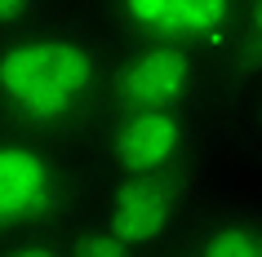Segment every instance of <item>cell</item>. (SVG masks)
<instances>
[{
    "instance_id": "8",
    "label": "cell",
    "mask_w": 262,
    "mask_h": 257,
    "mask_svg": "<svg viewBox=\"0 0 262 257\" xmlns=\"http://www.w3.org/2000/svg\"><path fill=\"white\" fill-rule=\"evenodd\" d=\"M222 58H227L231 76L240 80V89L262 80V0H240L235 5V22H231Z\"/></svg>"
},
{
    "instance_id": "7",
    "label": "cell",
    "mask_w": 262,
    "mask_h": 257,
    "mask_svg": "<svg viewBox=\"0 0 262 257\" xmlns=\"http://www.w3.org/2000/svg\"><path fill=\"white\" fill-rule=\"evenodd\" d=\"M182 253L187 257H262V204L205 200Z\"/></svg>"
},
{
    "instance_id": "9",
    "label": "cell",
    "mask_w": 262,
    "mask_h": 257,
    "mask_svg": "<svg viewBox=\"0 0 262 257\" xmlns=\"http://www.w3.org/2000/svg\"><path fill=\"white\" fill-rule=\"evenodd\" d=\"M222 147H231L240 160L262 169V80L245 84L222 111Z\"/></svg>"
},
{
    "instance_id": "4",
    "label": "cell",
    "mask_w": 262,
    "mask_h": 257,
    "mask_svg": "<svg viewBox=\"0 0 262 257\" xmlns=\"http://www.w3.org/2000/svg\"><path fill=\"white\" fill-rule=\"evenodd\" d=\"M89 169L76 142L0 129V240L71 226L84 208Z\"/></svg>"
},
{
    "instance_id": "11",
    "label": "cell",
    "mask_w": 262,
    "mask_h": 257,
    "mask_svg": "<svg viewBox=\"0 0 262 257\" xmlns=\"http://www.w3.org/2000/svg\"><path fill=\"white\" fill-rule=\"evenodd\" d=\"M0 257H67V226L62 230H45V235L0 240Z\"/></svg>"
},
{
    "instance_id": "6",
    "label": "cell",
    "mask_w": 262,
    "mask_h": 257,
    "mask_svg": "<svg viewBox=\"0 0 262 257\" xmlns=\"http://www.w3.org/2000/svg\"><path fill=\"white\" fill-rule=\"evenodd\" d=\"M116 40H173L209 54L227 49L240 0H98Z\"/></svg>"
},
{
    "instance_id": "10",
    "label": "cell",
    "mask_w": 262,
    "mask_h": 257,
    "mask_svg": "<svg viewBox=\"0 0 262 257\" xmlns=\"http://www.w3.org/2000/svg\"><path fill=\"white\" fill-rule=\"evenodd\" d=\"M67 257H138V253H129L124 244H116L111 235H102L98 226L76 217L67 226Z\"/></svg>"
},
{
    "instance_id": "1",
    "label": "cell",
    "mask_w": 262,
    "mask_h": 257,
    "mask_svg": "<svg viewBox=\"0 0 262 257\" xmlns=\"http://www.w3.org/2000/svg\"><path fill=\"white\" fill-rule=\"evenodd\" d=\"M107 27L58 9L0 36V129L76 142L107 107Z\"/></svg>"
},
{
    "instance_id": "12",
    "label": "cell",
    "mask_w": 262,
    "mask_h": 257,
    "mask_svg": "<svg viewBox=\"0 0 262 257\" xmlns=\"http://www.w3.org/2000/svg\"><path fill=\"white\" fill-rule=\"evenodd\" d=\"M54 5L58 0H0V36H14V31L49 18Z\"/></svg>"
},
{
    "instance_id": "2",
    "label": "cell",
    "mask_w": 262,
    "mask_h": 257,
    "mask_svg": "<svg viewBox=\"0 0 262 257\" xmlns=\"http://www.w3.org/2000/svg\"><path fill=\"white\" fill-rule=\"evenodd\" d=\"M76 151L89 177H205L222 151V115L102 107Z\"/></svg>"
},
{
    "instance_id": "13",
    "label": "cell",
    "mask_w": 262,
    "mask_h": 257,
    "mask_svg": "<svg viewBox=\"0 0 262 257\" xmlns=\"http://www.w3.org/2000/svg\"><path fill=\"white\" fill-rule=\"evenodd\" d=\"M165 257H187V253H182V248H178V253H165Z\"/></svg>"
},
{
    "instance_id": "3",
    "label": "cell",
    "mask_w": 262,
    "mask_h": 257,
    "mask_svg": "<svg viewBox=\"0 0 262 257\" xmlns=\"http://www.w3.org/2000/svg\"><path fill=\"white\" fill-rule=\"evenodd\" d=\"M240 94L227 58L173 40H116L107 62V107L222 115Z\"/></svg>"
},
{
    "instance_id": "5",
    "label": "cell",
    "mask_w": 262,
    "mask_h": 257,
    "mask_svg": "<svg viewBox=\"0 0 262 257\" xmlns=\"http://www.w3.org/2000/svg\"><path fill=\"white\" fill-rule=\"evenodd\" d=\"M205 200V177H89L80 222L138 257H165L187 244Z\"/></svg>"
}]
</instances>
